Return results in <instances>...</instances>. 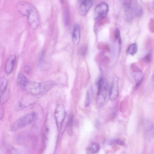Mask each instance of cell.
<instances>
[{"label":"cell","instance_id":"1","mask_svg":"<svg viewBox=\"0 0 154 154\" xmlns=\"http://www.w3.org/2000/svg\"><path fill=\"white\" fill-rule=\"evenodd\" d=\"M37 116L36 113L32 112L21 117L13 124L11 127L12 130L16 131L29 125L35 120Z\"/></svg>","mask_w":154,"mask_h":154},{"label":"cell","instance_id":"2","mask_svg":"<svg viewBox=\"0 0 154 154\" xmlns=\"http://www.w3.org/2000/svg\"><path fill=\"white\" fill-rule=\"evenodd\" d=\"M38 96L28 93L27 95L22 97L17 103L15 110L20 111L36 103L38 100Z\"/></svg>","mask_w":154,"mask_h":154},{"label":"cell","instance_id":"3","mask_svg":"<svg viewBox=\"0 0 154 154\" xmlns=\"http://www.w3.org/2000/svg\"><path fill=\"white\" fill-rule=\"evenodd\" d=\"M26 16L30 27L33 29L37 28L40 23V16L36 9L33 6L28 11Z\"/></svg>","mask_w":154,"mask_h":154},{"label":"cell","instance_id":"4","mask_svg":"<svg viewBox=\"0 0 154 154\" xmlns=\"http://www.w3.org/2000/svg\"><path fill=\"white\" fill-rule=\"evenodd\" d=\"M109 7L105 3H102L95 8L94 13V17L96 20L105 18L108 12Z\"/></svg>","mask_w":154,"mask_h":154},{"label":"cell","instance_id":"5","mask_svg":"<svg viewBox=\"0 0 154 154\" xmlns=\"http://www.w3.org/2000/svg\"><path fill=\"white\" fill-rule=\"evenodd\" d=\"M24 89L33 95L38 96L43 94L41 83L29 82Z\"/></svg>","mask_w":154,"mask_h":154},{"label":"cell","instance_id":"6","mask_svg":"<svg viewBox=\"0 0 154 154\" xmlns=\"http://www.w3.org/2000/svg\"><path fill=\"white\" fill-rule=\"evenodd\" d=\"M93 5V0H81L79 9L80 14L82 16L86 15Z\"/></svg>","mask_w":154,"mask_h":154},{"label":"cell","instance_id":"7","mask_svg":"<svg viewBox=\"0 0 154 154\" xmlns=\"http://www.w3.org/2000/svg\"><path fill=\"white\" fill-rule=\"evenodd\" d=\"M64 107L62 105H59L55 112V116L57 123L61 124L66 117Z\"/></svg>","mask_w":154,"mask_h":154},{"label":"cell","instance_id":"8","mask_svg":"<svg viewBox=\"0 0 154 154\" xmlns=\"http://www.w3.org/2000/svg\"><path fill=\"white\" fill-rule=\"evenodd\" d=\"M32 6V5L24 2H21L17 5V8L19 12L22 15L26 16L28 10Z\"/></svg>","mask_w":154,"mask_h":154},{"label":"cell","instance_id":"9","mask_svg":"<svg viewBox=\"0 0 154 154\" xmlns=\"http://www.w3.org/2000/svg\"><path fill=\"white\" fill-rule=\"evenodd\" d=\"M15 61L16 56L14 55H12L8 59L5 67V70L7 74H10L12 72Z\"/></svg>","mask_w":154,"mask_h":154},{"label":"cell","instance_id":"10","mask_svg":"<svg viewBox=\"0 0 154 154\" xmlns=\"http://www.w3.org/2000/svg\"><path fill=\"white\" fill-rule=\"evenodd\" d=\"M97 95L101 93H107L108 90V83L106 80L101 79L98 82Z\"/></svg>","mask_w":154,"mask_h":154},{"label":"cell","instance_id":"11","mask_svg":"<svg viewBox=\"0 0 154 154\" xmlns=\"http://www.w3.org/2000/svg\"><path fill=\"white\" fill-rule=\"evenodd\" d=\"M72 37L73 43L75 45H77L79 43L80 38V27L78 24H76L74 26Z\"/></svg>","mask_w":154,"mask_h":154},{"label":"cell","instance_id":"12","mask_svg":"<svg viewBox=\"0 0 154 154\" xmlns=\"http://www.w3.org/2000/svg\"><path fill=\"white\" fill-rule=\"evenodd\" d=\"M118 95L117 84L113 83L111 85L109 92V96L110 99L114 100L116 99Z\"/></svg>","mask_w":154,"mask_h":154},{"label":"cell","instance_id":"13","mask_svg":"<svg viewBox=\"0 0 154 154\" xmlns=\"http://www.w3.org/2000/svg\"><path fill=\"white\" fill-rule=\"evenodd\" d=\"M41 83L43 94L52 88L55 84V83L52 81H47Z\"/></svg>","mask_w":154,"mask_h":154},{"label":"cell","instance_id":"14","mask_svg":"<svg viewBox=\"0 0 154 154\" xmlns=\"http://www.w3.org/2000/svg\"><path fill=\"white\" fill-rule=\"evenodd\" d=\"M17 81L18 83L24 88L29 82L26 77L22 73H20L18 74Z\"/></svg>","mask_w":154,"mask_h":154},{"label":"cell","instance_id":"15","mask_svg":"<svg viewBox=\"0 0 154 154\" xmlns=\"http://www.w3.org/2000/svg\"><path fill=\"white\" fill-rule=\"evenodd\" d=\"M99 149V145L96 142H93L86 148V151L88 153H97Z\"/></svg>","mask_w":154,"mask_h":154},{"label":"cell","instance_id":"16","mask_svg":"<svg viewBox=\"0 0 154 154\" xmlns=\"http://www.w3.org/2000/svg\"><path fill=\"white\" fill-rule=\"evenodd\" d=\"M133 11L135 16L136 17H141L143 13V10L142 8L139 5L136 4L134 5Z\"/></svg>","mask_w":154,"mask_h":154},{"label":"cell","instance_id":"17","mask_svg":"<svg viewBox=\"0 0 154 154\" xmlns=\"http://www.w3.org/2000/svg\"><path fill=\"white\" fill-rule=\"evenodd\" d=\"M8 84L7 79L4 77H2L0 79V85H1V94L6 91Z\"/></svg>","mask_w":154,"mask_h":154},{"label":"cell","instance_id":"18","mask_svg":"<svg viewBox=\"0 0 154 154\" xmlns=\"http://www.w3.org/2000/svg\"><path fill=\"white\" fill-rule=\"evenodd\" d=\"M138 46L136 43L131 44L127 49V53L131 56H134L137 52Z\"/></svg>","mask_w":154,"mask_h":154},{"label":"cell","instance_id":"19","mask_svg":"<svg viewBox=\"0 0 154 154\" xmlns=\"http://www.w3.org/2000/svg\"><path fill=\"white\" fill-rule=\"evenodd\" d=\"M143 125L145 130L149 132L153 128V125L152 123L148 119H145L143 121Z\"/></svg>","mask_w":154,"mask_h":154},{"label":"cell","instance_id":"20","mask_svg":"<svg viewBox=\"0 0 154 154\" xmlns=\"http://www.w3.org/2000/svg\"><path fill=\"white\" fill-rule=\"evenodd\" d=\"M115 35L116 38L118 40L119 43H121V39L119 31L118 29H116L115 32Z\"/></svg>","mask_w":154,"mask_h":154},{"label":"cell","instance_id":"21","mask_svg":"<svg viewBox=\"0 0 154 154\" xmlns=\"http://www.w3.org/2000/svg\"><path fill=\"white\" fill-rule=\"evenodd\" d=\"M144 61L147 63L151 62L152 60V56L150 54H149L143 58Z\"/></svg>","mask_w":154,"mask_h":154},{"label":"cell","instance_id":"22","mask_svg":"<svg viewBox=\"0 0 154 154\" xmlns=\"http://www.w3.org/2000/svg\"><path fill=\"white\" fill-rule=\"evenodd\" d=\"M144 80V78L141 79L139 81L136 82V84L134 88V90H138L142 83Z\"/></svg>","mask_w":154,"mask_h":154},{"label":"cell","instance_id":"23","mask_svg":"<svg viewBox=\"0 0 154 154\" xmlns=\"http://www.w3.org/2000/svg\"><path fill=\"white\" fill-rule=\"evenodd\" d=\"M90 104V96L89 94L88 93L87 94L86 99H85V106L86 107H88Z\"/></svg>","mask_w":154,"mask_h":154},{"label":"cell","instance_id":"24","mask_svg":"<svg viewBox=\"0 0 154 154\" xmlns=\"http://www.w3.org/2000/svg\"><path fill=\"white\" fill-rule=\"evenodd\" d=\"M115 144L121 146H123L125 144L123 140L119 139L115 140Z\"/></svg>","mask_w":154,"mask_h":154},{"label":"cell","instance_id":"25","mask_svg":"<svg viewBox=\"0 0 154 154\" xmlns=\"http://www.w3.org/2000/svg\"><path fill=\"white\" fill-rule=\"evenodd\" d=\"M24 71L26 74H29L31 72V68L29 66H25L24 68Z\"/></svg>","mask_w":154,"mask_h":154},{"label":"cell","instance_id":"26","mask_svg":"<svg viewBox=\"0 0 154 154\" xmlns=\"http://www.w3.org/2000/svg\"><path fill=\"white\" fill-rule=\"evenodd\" d=\"M87 49L85 47H83L81 48V53L82 54V55H85V53L86 52Z\"/></svg>","mask_w":154,"mask_h":154},{"label":"cell","instance_id":"27","mask_svg":"<svg viewBox=\"0 0 154 154\" xmlns=\"http://www.w3.org/2000/svg\"><path fill=\"white\" fill-rule=\"evenodd\" d=\"M151 80L153 85L154 87V74L152 76Z\"/></svg>","mask_w":154,"mask_h":154},{"label":"cell","instance_id":"28","mask_svg":"<svg viewBox=\"0 0 154 154\" xmlns=\"http://www.w3.org/2000/svg\"><path fill=\"white\" fill-rule=\"evenodd\" d=\"M64 0H60V2L61 3H63L64 2Z\"/></svg>","mask_w":154,"mask_h":154},{"label":"cell","instance_id":"29","mask_svg":"<svg viewBox=\"0 0 154 154\" xmlns=\"http://www.w3.org/2000/svg\"><path fill=\"white\" fill-rule=\"evenodd\" d=\"M153 9L154 10V3L153 5Z\"/></svg>","mask_w":154,"mask_h":154},{"label":"cell","instance_id":"30","mask_svg":"<svg viewBox=\"0 0 154 154\" xmlns=\"http://www.w3.org/2000/svg\"><path fill=\"white\" fill-rule=\"evenodd\" d=\"M153 135L154 136V132Z\"/></svg>","mask_w":154,"mask_h":154}]
</instances>
